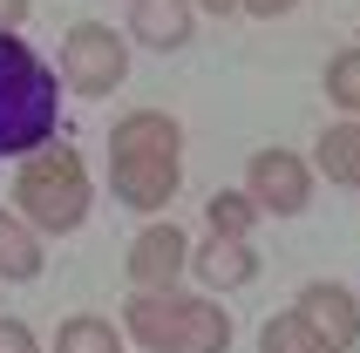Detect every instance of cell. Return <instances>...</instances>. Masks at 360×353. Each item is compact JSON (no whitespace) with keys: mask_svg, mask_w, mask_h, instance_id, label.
<instances>
[{"mask_svg":"<svg viewBox=\"0 0 360 353\" xmlns=\"http://www.w3.org/2000/svg\"><path fill=\"white\" fill-rule=\"evenodd\" d=\"M245 14H259V20H279V14H292V7H300V0H238Z\"/></svg>","mask_w":360,"mask_h":353,"instance_id":"19","label":"cell"},{"mask_svg":"<svg viewBox=\"0 0 360 353\" xmlns=\"http://www.w3.org/2000/svg\"><path fill=\"white\" fill-rule=\"evenodd\" d=\"M177 184H184V163H170V157H109V191L143 217L163 211L177 197Z\"/></svg>","mask_w":360,"mask_h":353,"instance_id":"7","label":"cell"},{"mask_svg":"<svg viewBox=\"0 0 360 353\" xmlns=\"http://www.w3.org/2000/svg\"><path fill=\"white\" fill-rule=\"evenodd\" d=\"M109 157H184V129L170 109H129V116L109 129Z\"/></svg>","mask_w":360,"mask_h":353,"instance_id":"9","label":"cell"},{"mask_svg":"<svg viewBox=\"0 0 360 353\" xmlns=\"http://www.w3.org/2000/svg\"><path fill=\"white\" fill-rule=\"evenodd\" d=\"M89 170L68 143H48L34 157H20L14 170V217L27 231H75L82 217H89Z\"/></svg>","mask_w":360,"mask_h":353,"instance_id":"2","label":"cell"},{"mask_svg":"<svg viewBox=\"0 0 360 353\" xmlns=\"http://www.w3.org/2000/svg\"><path fill=\"white\" fill-rule=\"evenodd\" d=\"M313 163H320L333 184L360 191V122H333V129L320 136V150H313Z\"/></svg>","mask_w":360,"mask_h":353,"instance_id":"13","label":"cell"},{"mask_svg":"<svg viewBox=\"0 0 360 353\" xmlns=\"http://www.w3.org/2000/svg\"><path fill=\"white\" fill-rule=\"evenodd\" d=\"M122 265H129V285H136V293L163 299V293H177V278L191 272V238H184L177 224H143Z\"/></svg>","mask_w":360,"mask_h":353,"instance_id":"6","label":"cell"},{"mask_svg":"<svg viewBox=\"0 0 360 353\" xmlns=\"http://www.w3.org/2000/svg\"><path fill=\"white\" fill-rule=\"evenodd\" d=\"M326 96L333 109H347V122H360V48H340L326 61Z\"/></svg>","mask_w":360,"mask_h":353,"instance_id":"16","label":"cell"},{"mask_svg":"<svg viewBox=\"0 0 360 353\" xmlns=\"http://www.w3.org/2000/svg\"><path fill=\"white\" fill-rule=\"evenodd\" d=\"M122 326L150 353H224L231 347V319L211 299H184V293H163V299L136 293L122 306Z\"/></svg>","mask_w":360,"mask_h":353,"instance_id":"3","label":"cell"},{"mask_svg":"<svg viewBox=\"0 0 360 353\" xmlns=\"http://www.w3.org/2000/svg\"><path fill=\"white\" fill-rule=\"evenodd\" d=\"M0 278H41V238L20 224L7 204H0Z\"/></svg>","mask_w":360,"mask_h":353,"instance_id":"12","label":"cell"},{"mask_svg":"<svg viewBox=\"0 0 360 353\" xmlns=\"http://www.w3.org/2000/svg\"><path fill=\"white\" fill-rule=\"evenodd\" d=\"M259 353H333V347H326L300 313H272V319L259 326Z\"/></svg>","mask_w":360,"mask_h":353,"instance_id":"15","label":"cell"},{"mask_svg":"<svg viewBox=\"0 0 360 353\" xmlns=\"http://www.w3.org/2000/svg\"><path fill=\"white\" fill-rule=\"evenodd\" d=\"M20 14H27V0H0V34H14Z\"/></svg>","mask_w":360,"mask_h":353,"instance_id":"20","label":"cell"},{"mask_svg":"<svg viewBox=\"0 0 360 353\" xmlns=\"http://www.w3.org/2000/svg\"><path fill=\"white\" fill-rule=\"evenodd\" d=\"M198 27V7L191 0H129V34L143 48H184Z\"/></svg>","mask_w":360,"mask_h":353,"instance_id":"10","label":"cell"},{"mask_svg":"<svg viewBox=\"0 0 360 353\" xmlns=\"http://www.w3.org/2000/svg\"><path fill=\"white\" fill-rule=\"evenodd\" d=\"M191 272H198L204 285H224V293H231V285H252V278H259V252H252L245 238H211V245L191 252Z\"/></svg>","mask_w":360,"mask_h":353,"instance_id":"11","label":"cell"},{"mask_svg":"<svg viewBox=\"0 0 360 353\" xmlns=\"http://www.w3.org/2000/svg\"><path fill=\"white\" fill-rule=\"evenodd\" d=\"M122 75H129V41L102 20H75L61 34V82L75 96H116Z\"/></svg>","mask_w":360,"mask_h":353,"instance_id":"4","label":"cell"},{"mask_svg":"<svg viewBox=\"0 0 360 353\" xmlns=\"http://www.w3.org/2000/svg\"><path fill=\"white\" fill-rule=\"evenodd\" d=\"M0 353H41V347H34V333L20 319H0Z\"/></svg>","mask_w":360,"mask_h":353,"instance_id":"18","label":"cell"},{"mask_svg":"<svg viewBox=\"0 0 360 353\" xmlns=\"http://www.w3.org/2000/svg\"><path fill=\"white\" fill-rule=\"evenodd\" d=\"M191 7H211V14H238V0H191Z\"/></svg>","mask_w":360,"mask_h":353,"instance_id":"21","label":"cell"},{"mask_svg":"<svg viewBox=\"0 0 360 353\" xmlns=\"http://www.w3.org/2000/svg\"><path fill=\"white\" fill-rule=\"evenodd\" d=\"M245 197H252L259 217H300L306 197H313V170L292 150H259L245 163Z\"/></svg>","mask_w":360,"mask_h":353,"instance_id":"5","label":"cell"},{"mask_svg":"<svg viewBox=\"0 0 360 353\" xmlns=\"http://www.w3.org/2000/svg\"><path fill=\"white\" fill-rule=\"evenodd\" d=\"M292 313H300L333 353H347V347L360 340V299L347 293V285H333V278H313V285L300 293V306H292Z\"/></svg>","mask_w":360,"mask_h":353,"instance_id":"8","label":"cell"},{"mask_svg":"<svg viewBox=\"0 0 360 353\" xmlns=\"http://www.w3.org/2000/svg\"><path fill=\"white\" fill-rule=\"evenodd\" d=\"M61 82L20 34H0V157H34L55 143Z\"/></svg>","mask_w":360,"mask_h":353,"instance_id":"1","label":"cell"},{"mask_svg":"<svg viewBox=\"0 0 360 353\" xmlns=\"http://www.w3.org/2000/svg\"><path fill=\"white\" fill-rule=\"evenodd\" d=\"M204 217H211V238H245L252 224H259V211H252L245 191H218L211 204H204Z\"/></svg>","mask_w":360,"mask_h":353,"instance_id":"17","label":"cell"},{"mask_svg":"<svg viewBox=\"0 0 360 353\" xmlns=\"http://www.w3.org/2000/svg\"><path fill=\"white\" fill-rule=\"evenodd\" d=\"M55 353H122V333H116V319H102V313H75V319H61Z\"/></svg>","mask_w":360,"mask_h":353,"instance_id":"14","label":"cell"}]
</instances>
